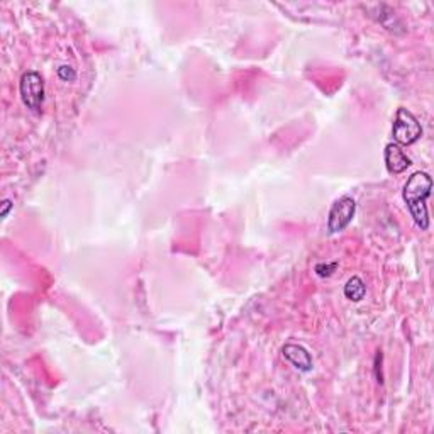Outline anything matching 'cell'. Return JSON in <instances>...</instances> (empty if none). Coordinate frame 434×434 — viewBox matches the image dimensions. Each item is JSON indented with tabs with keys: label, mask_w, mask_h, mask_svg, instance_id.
<instances>
[{
	"label": "cell",
	"mask_w": 434,
	"mask_h": 434,
	"mask_svg": "<svg viewBox=\"0 0 434 434\" xmlns=\"http://www.w3.org/2000/svg\"><path fill=\"white\" fill-rule=\"evenodd\" d=\"M433 178L426 172H416L405 182L402 197L409 207V212L421 231L429 229V214H428V198L431 195Z\"/></svg>",
	"instance_id": "cell-1"
},
{
	"label": "cell",
	"mask_w": 434,
	"mask_h": 434,
	"mask_svg": "<svg viewBox=\"0 0 434 434\" xmlns=\"http://www.w3.org/2000/svg\"><path fill=\"white\" fill-rule=\"evenodd\" d=\"M392 134L397 145L411 146L414 143L419 141V138L423 136V126H421V122L417 121V117L411 110L399 107L396 114V121H393L392 126Z\"/></svg>",
	"instance_id": "cell-2"
},
{
	"label": "cell",
	"mask_w": 434,
	"mask_h": 434,
	"mask_svg": "<svg viewBox=\"0 0 434 434\" xmlns=\"http://www.w3.org/2000/svg\"><path fill=\"white\" fill-rule=\"evenodd\" d=\"M19 90H21L24 106L34 113H39L45 101V82L41 75L38 71H26L21 77Z\"/></svg>",
	"instance_id": "cell-3"
},
{
	"label": "cell",
	"mask_w": 434,
	"mask_h": 434,
	"mask_svg": "<svg viewBox=\"0 0 434 434\" xmlns=\"http://www.w3.org/2000/svg\"><path fill=\"white\" fill-rule=\"evenodd\" d=\"M354 212H356V202H354L353 197L349 195H345V197L338 198L334 202L331 210H329V217H328V231L329 234H336L341 233L352 224Z\"/></svg>",
	"instance_id": "cell-4"
},
{
	"label": "cell",
	"mask_w": 434,
	"mask_h": 434,
	"mask_svg": "<svg viewBox=\"0 0 434 434\" xmlns=\"http://www.w3.org/2000/svg\"><path fill=\"white\" fill-rule=\"evenodd\" d=\"M384 160L387 170L393 175L404 173L405 170L412 165L411 158H409L407 154L404 153V150H402L399 145H396V143H389V145L385 146Z\"/></svg>",
	"instance_id": "cell-5"
},
{
	"label": "cell",
	"mask_w": 434,
	"mask_h": 434,
	"mask_svg": "<svg viewBox=\"0 0 434 434\" xmlns=\"http://www.w3.org/2000/svg\"><path fill=\"white\" fill-rule=\"evenodd\" d=\"M282 353L287 360L290 361L297 370L301 372H310L312 370V356L304 346L296 345V343H289L282 348Z\"/></svg>",
	"instance_id": "cell-6"
},
{
	"label": "cell",
	"mask_w": 434,
	"mask_h": 434,
	"mask_svg": "<svg viewBox=\"0 0 434 434\" xmlns=\"http://www.w3.org/2000/svg\"><path fill=\"white\" fill-rule=\"evenodd\" d=\"M366 294V285L360 277H352L345 285V297L352 302H360Z\"/></svg>",
	"instance_id": "cell-7"
},
{
	"label": "cell",
	"mask_w": 434,
	"mask_h": 434,
	"mask_svg": "<svg viewBox=\"0 0 434 434\" xmlns=\"http://www.w3.org/2000/svg\"><path fill=\"white\" fill-rule=\"evenodd\" d=\"M338 265H340V263L338 261H333V263H317L316 265V273L319 275V277H331V275L336 272V268H338Z\"/></svg>",
	"instance_id": "cell-8"
},
{
	"label": "cell",
	"mask_w": 434,
	"mask_h": 434,
	"mask_svg": "<svg viewBox=\"0 0 434 434\" xmlns=\"http://www.w3.org/2000/svg\"><path fill=\"white\" fill-rule=\"evenodd\" d=\"M58 77L65 82H71V80H75V78H77V73H75V70L71 68V66L63 65L58 68Z\"/></svg>",
	"instance_id": "cell-9"
},
{
	"label": "cell",
	"mask_w": 434,
	"mask_h": 434,
	"mask_svg": "<svg viewBox=\"0 0 434 434\" xmlns=\"http://www.w3.org/2000/svg\"><path fill=\"white\" fill-rule=\"evenodd\" d=\"M12 205H14V204H12L9 198H6V201L2 202V212H0V216L6 219V217H7V214H9V210L12 209Z\"/></svg>",
	"instance_id": "cell-10"
}]
</instances>
